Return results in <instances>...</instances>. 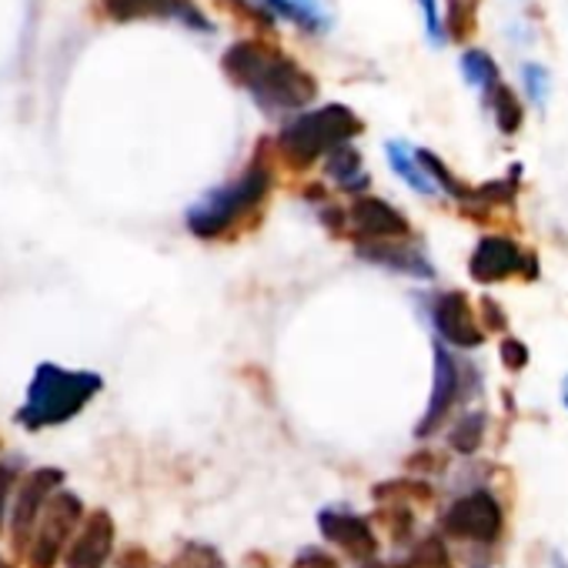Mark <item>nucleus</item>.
<instances>
[{"instance_id":"26","label":"nucleus","mask_w":568,"mask_h":568,"mask_svg":"<svg viewBox=\"0 0 568 568\" xmlns=\"http://www.w3.org/2000/svg\"><path fill=\"white\" fill-rule=\"evenodd\" d=\"M21 481V465L18 462H0V531H4V515H8V498L14 485Z\"/></svg>"},{"instance_id":"34","label":"nucleus","mask_w":568,"mask_h":568,"mask_svg":"<svg viewBox=\"0 0 568 568\" xmlns=\"http://www.w3.org/2000/svg\"><path fill=\"white\" fill-rule=\"evenodd\" d=\"M365 568H412V565H402V561H388V565L385 561H368Z\"/></svg>"},{"instance_id":"3","label":"nucleus","mask_w":568,"mask_h":568,"mask_svg":"<svg viewBox=\"0 0 568 568\" xmlns=\"http://www.w3.org/2000/svg\"><path fill=\"white\" fill-rule=\"evenodd\" d=\"M101 385L104 382L94 372H68L58 365H41L28 388V402L18 412V422L28 432L64 425L101 392Z\"/></svg>"},{"instance_id":"12","label":"nucleus","mask_w":568,"mask_h":568,"mask_svg":"<svg viewBox=\"0 0 568 568\" xmlns=\"http://www.w3.org/2000/svg\"><path fill=\"white\" fill-rule=\"evenodd\" d=\"M432 352H435V378H432L428 408H425L422 422L415 425L418 438H428L432 432H438V425L448 418V412L458 405V395H462V368H458V362L448 355L445 345H435Z\"/></svg>"},{"instance_id":"11","label":"nucleus","mask_w":568,"mask_h":568,"mask_svg":"<svg viewBox=\"0 0 568 568\" xmlns=\"http://www.w3.org/2000/svg\"><path fill=\"white\" fill-rule=\"evenodd\" d=\"M432 322H435V332L442 335V342L455 345V348H478L485 345V328L478 325L471 305H468V295L462 292H448V295H438L432 302Z\"/></svg>"},{"instance_id":"4","label":"nucleus","mask_w":568,"mask_h":568,"mask_svg":"<svg viewBox=\"0 0 568 568\" xmlns=\"http://www.w3.org/2000/svg\"><path fill=\"white\" fill-rule=\"evenodd\" d=\"M362 121L358 114H352L342 104H328L322 111L302 114L295 118L288 128L277 134V158L288 168H312L318 158H328L332 151L352 144L355 134H362Z\"/></svg>"},{"instance_id":"7","label":"nucleus","mask_w":568,"mask_h":568,"mask_svg":"<svg viewBox=\"0 0 568 568\" xmlns=\"http://www.w3.org/2000/svg\"><path fill=\"white\" fill-rule=\"evenodd\" d=\"M61 485H64L61 468H38L18 485V498H14V511H11V545L18 555H28L38 521H41L48 501L61 491Z\"/></svg>"},{"instance_id":"15","label":"nucleus","mask_w":568,"mask_h":568,"mask_svg":"<svg viewBox=\"0 0 568 568\" xmlns=\"http://www.w3.org/2000/svg\"><path fill=\"white\" fill-rule=\"evenodd\" d=\"M104 11L114 21H141V18H178L191 28L207 31L211 24L197 14L191 0H104Z\"/></svg>"},{"instance_id":"9","label":"nucleus","mask_w":568,"mask_h":568,"mask_svg":"<svg viewBox=\"0 0 568 568\" xmlns=\"http://www.w3.org/2000/svg\"><path fill=\"white\" fill-rule=\"evenodd\" d=\"M318 528L328 541H335L345 555H352L355 561L368 565L378 555V535L372 528L368 518L345 511V508H322L318 511Z\"/></svg>"},{"instance_id":"27","label":"nucleus","mask_w":568,"mask_h":568,"mask_svg":"<svg viewBox=\"0 0 568 568\" xmlns=\"http://www.w3.org/2000/svg\"><path fill=\"white\" fill-rule=\"evenodd\" d=\"M378 518H382V525L388 528V535H392V538H405V535L412 531V508L388 505Z\"/></svg>"},{"instance_id":"25","label":"nucleus","mask_w":568,"mask_h":568,"mask_svg":"<svg viewBox=\"0 0 568 568\" xmlns=\"http://www.w3.org/2000/svg\"><path fill=\"white\" fill-rule=\"evenodd\" d=\"M174 568H221V555L211 545L191 541L181 548V555L174 558Z\"/></svg>"},{"instance_id":"36","label":"nucleus","mask_w":568,"mask_h":568,"mask_svg":"<svg viewBox=\"0 0 568 568\" xmlns=\"http://www.w3.org/2000/svg\"><path fill=\"white\" fill-rule=\"evenodd\" d=\"M0 568H14L11 561H4V558H0Z\"/></svg>"},{"instance_id":"35","label":"nucleus","mask_w":568,"mask_h":568,"mask_svg":"<svg viewBox=\"0 0 568 568\" xmlns=\"http://www.w3.org/2000/svg\"><path fill=\"white\" fill-rule=\"evenodd\" d=\"M561 398H565V408H568V378L561 382Z\"/></svg>"},{"instance_id":"28","label":"nucleus","mask_w":568,"mask_h":568,"mask_svg":"<svg viewBox=\"0 0 568 568\" xmlns=\"http://www.w3.org/2000/svg\"><path fill=\"white\" fill-rule=\"evenodd\" d=\"M521 78H525L528 98H531L535 104H545V98H548V74H545V68H538V64H525Z\"/></svg>"},{"instance_id":"30","label":"nucleus","mask_w":568,"mask_h":568,"mask_svg":"<svg viewBox=\"0 0 568 568\" xmlns=\"http://www.w3.org/2000/svg\"><path fill=\"white\" fill-rule=\"evenodd\" d=\"M501 362H505L508 372H521L528 365V348L518 338H505L501 342Z\"/></svg>"},{"instance_id":"21","label":"nucleus","mask_w":568,"mask_h":568,"mask_svg":"<svg viewBox=\"0 0 568 568\" xmlns=\"http://www.w3.org/2000/svg\"><path fill=\"white\" fill-rule=\"evenodd\" d=\"M462 74L471 88H478L481 94H488L491 88L501 84V74H498V64L485 54V51H465L462 54Z\"/></svg>"},{"instance_id":"29","label":"nucleus","mask_w":568,"mask_h":568,"mask_svg":"<svg viewBox=\"0 0 568 568\" xmlns=\"http://www.w3.org/2000/svg\"><path fill=\"white\" fill-rule=\"evenodd\" d=\"M422 11H425V31L432 38L435 48L445 44V24H442V14H438V0H418Z\"/></svg>"},{"instance_id":"33","label":"nucleus","mask_w":568,"mask_h":568,"mask_svg":"<svg viewBox=\"0 0 568 568\" xmlns=\"http://www.w3.org/2000/svg\"><path fill=\"white\" fill-rule=\"evenodd\" d=\"M148 565H154V561H151V555H148L144 548H138V545L124 548V555H121V568H148Z\"/></svg>"},{"instance_id":"16","label":"nucleus","mask_w":568,"mask_h":568,"mask_svg":"<svg viewBox=\"0 0 568 568\" xmlns=\"http://www.w3.org/2000/svg\"><path fill=\"white\" fill-rule=\"evenodd\" d=\"M325 174L342 187V191H365L368 187V171H365V164H362V154L352 148V144H345V148H338V151H332L328 158H325Z\"/></svg>"},{"instance_id":"22","label":"nucleus","mask_w":568,"mask_h":568,"mask_svg":"<svg viewBox=\"0 0 568 568\" xmlns=\"http://www.w3.org/2000/svg\"><path fill=\"white\" fill-rule=\"evenodd\" d=\"M485 425H488L485 412H465V415L458 418L455 432L448 435L452 448H455L458 455H475V452L481 448V442H485Z\"/></svg>"},{"instance_id":"2","label":"nucleus","mask_w":568,"mask_h":568,"mask_svg":"<svg viewBox=\"0 0 568 568\" xmlns=\"http://www.w3.org/2000/svg\"><path fill=\"white\" fill-rule=\"evenodd\" d=\"M271 194V168L254 158L231 184L214 187L187 211V227L201 241H217L234 234L244 217H254L264 197Z\"/></svg>"},{"instance_id":"6","label":"nucleus","mask_w":568,"mask_h":568,"mask_svg":"<svg viewBox=\"0 0 568 568\" xmlns=\"http://www.w3.org/2000/svg\"><path fill=\"white\" fill-rule=\"evenodd\" d=\"M78 525H84V505L78 495L71 491H58L41 521H38V531H34V541L28 548V565L31 568H54L64 545L71 541V535L78 531Z\"/></svg>"},{"instance_id":"18","label":"nucleus","mask_w":568,"mask_h":568,"mask_svg":"<svg viewBox=\"0 0 568 568\" xmlns=\"http://www.w3.org/2000/svg\"><path fill=\"white\" fill-rule=\"evenodd\" d=\"M388 161H392L395 174H398L402 181H408V184H412L418 194H438L435 181L425 174V168L418 164V154H415L408 144H402V141H392V144H388Z\"/></svg>"},{"instance_id":"17","label":"nucleus","mask_w":568,"mask_h":568,"mask_svg":"<svg viewBox=\"0 0 568 568\" xmlns=\"http://www.w3.org/2000/svg\"><path fill=\"white\" fill-rule=\"evenodd\" d=\"M271 11L281 18H292L295 24L308 31H328L332 28V11L325 0H267Z\"/></svg>"},{"instance_id":"1","label":"nucleus","mask_w":568,"mask_h":568,"mask_svg":"<svg viewBox=\"0 0 568 568\" xmlns=\"http://www.w3.org/2000/svg\"><path fill=\"white\" fill-rule=\"evenodd\" d=\"M224 74L237 88H244L264 111H298L318 98L315 78L298 61L257 41H241L227 48Z\"/></svg>"},{"instance_id":"32","label":"nucleus","mask_w":568,"mask_h":568,"mask_svg":"<svg viewBox=\"0 0 568 568\" xmlns=\"http://www.w3.org/2000/svg\"><path fill=\"white\" fill-rule=\"evenodd\" d=\"M295 568H342L332 555H325L322 548H305L298 558H295Z\"/></svg>"},{"instance_id":"24","label":"nucleus","mask_w":568,"mask_h":568,"mask_svg":"<svg viewBox=\"0 0 568 568\" xmlns=\"http://www.w3.org/2000/svg\"><path fill=\"white\" fill-rule=\"evenodd\" d=\"M408 565H412V568H455V561H452V555H448V548H445V541H442L438 535L422 538V541L415 545Z\"/></svg>"},{"instance_id":"23","label":"nucleus","mask_w":568,"mask_h":568,"mask_svg":"<svg viewBox=\"0 0 568 568\" xmlns=\"http://www.w3.org/2000/svg\"><path fill=\"white\" fill-rule=\"evenodd\" d=\"M478 4H481V0H448L445 24H448V34L458 44L471 41V34L478 31Z\"/></svg>"},{"instance_id":"8","label":"nucleus","mask_w":568,"mask_h":568,"mask_svg":"<svg viewBox=\"0 0 568 568\" xmlns=\"http://www.w3.org/2000/svg\"><path fill=\"white\" fill-rule=\"evenodd\" d=\"M468 271L478 284H498L515 274H521L525 281H535L538 257L531 251H521L518 241H511L505 234H488L475 244V251L468 257Z\"/></svg>"},{"instance_id":"14","label":"nucleus","mask_w":568,"mask_h":568,"mask_svg":"<svg viewBox=\"0 0 568 568\" xmlns=\"http://www.w3.org/2000/svg\"><path fill=\"white\" fill-rule=\"evenodd\" d=\"M358 254L372 264H382L395 274H412V277H435V264L425 257L418 244L402 241H362Z\"/></svg>"},{"instance_id":"10","label":"nucleus","mask_w":568,"mask_h":568,"mask_svg":"<svg viewBox=\"0 0 568 568\" xmlns=\"http://www.w3.org/2000/svg\"><path fill=\"white\" fill-rule=\"evenodd\" d=\"M345 214H348V231L355 234V244H362V241H402L412 234L405 214L382 197H358V201H352V207Z\"/></svg>"},{"instance_id":"13","label":"nucleus","mask_w":568,"mask_h":568,"mask_svg":"<svg viewBox=\"0 0 568 568\" xmlns=\"http://www.w3.org/2000/svg\"><path fill=\"white\" fill-rule=\"evenodd\" d=\"M114 551V518L98 508L84 518L64 551V568H104Z\"/></svg>"},{"instance_id":"31","label":"nucleus","mask_w":568,"mask_h":568,"mask_svg":"<svg viewBox=\"0 0 568 568\" xmlns=\"http://www.w3.org/2000/svg\"><path fill=\"white\" fill-rule=\"evenodd\" d=\"M505 325H508L505 308L495 298H481V328L485 332H501Z\"/></svg>"},{"instance_id":"5","label":"nucleus","mask_w":568,"mask_h":568,"mask_svg":"<svg viewBox=\"0 0 568 568\" xmlns=\"http://www.w3.org/2000/svg\"><path fill=\"white\" fill-rule=\"evenodd\" d=\"M442 531L468 545H495L505 531V511L491 491L475 488L448 505L442 515Z\"/></svg>"},{"instance_id":"20","label":"nucleus","mask_w":568,"mask_h":568,"mask_svg":"<svg viewBox=\"0 0 568 568\" xmlns=\"http://www.w3.org/2000/svg\"><path fill=\"white\" fill-rule=\"evenodd\" d=\"M375 501L382 505H398V508H415V505H432L435 491L428 481H382L375 485Z\"/></svg>"},{"instance_id":"19","label":"nucleus","mask_w":568,"mask_h":568,"mask_svg":"<svg viewBox=\"0 0 568 568\" xmlns=\"http://www.w3.org/2000/svg\"><path fill=\"white\" fill-rule=\"evenodd\" d=\"M481 101H485V108H488V114H491V121L498 124L501 134H515V131L521 128L525 111H521L518 98L511 94V88L498 84V88H491L488 94H481Z\"/></svg>"}]
</instances>
